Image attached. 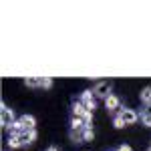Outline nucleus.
<instances>
[{"mask_svg":"<svg viewBox=\"0 0 151 151\" xmlns=\"http://www.w3.org/2000/svg\"><path fill=\"white\" fill-rule=\"evenodd\" d=\"M2 107V115H0V123H2V127H6V129H10L16 121H14V113H12V109H8L6 105L2 103L0 105Z\"/></svg>","mask_w":151,"mask_h":151,"instance_id":"f257e3e1","label":"nucleus"},{"mask_svg":"<svg viewBox=\"0 0 151 151\" xmlns=\"http://www.w3.org/2000/svg\"><path fill=\"white\" fill-rule=\"evenodd\" d=\"M119 115H121V119L125 121V125H133V123H135V121L139 119V115H137V113H135L133 109H123V111H121Z\"/></svg>","mask_w":151,"mask_h":151,"instance_id":"f03ea898","label":"nucleus"},{"mask_svg":"<svg viewBox=\"0 0 151 151\" xmlns=\"http://www.w3.org/2000/svg\"><path fill=\"white\" fill-rule=\"evenodd\" d=\"M109 91H111V83L103 81V83H99V85L95 87L93 93L97 95V97H103V99H107V97H109Z\"/></svg>","mask_w":151,"mask_h":151,"instance_id":"7ed1b4c3","label":"nucleus"},{"mask_svg":"<svg viewBox=\"0 0 151 151\" xmlns=\"http://www.w3.org/2000/svg\"><path fill=\"white\" fill-rule=\"evenodd\" d=\"M105 107H107L109 111H119V113L123 111V109H121V103H119V99H117L115 95H109V97L105 99Z\"/></svg>","mask_w":151,"mask_h":151,"instance_id":"20e7f679","label":"nucleus"},{"mask_svg":"<svg viewBox=\"0 0 151 151\" xmlns=\"http://www.w3.org/2000/svg\"><path fill=\"white\" fill-rule=\"evenodd\" d=\"M18 139H20V145H30L32 141L36 139V133H35V129H30V131H24V133H20L18 135Z\"/></svg>","mask_w":151,"mask_h":151,"instance_id":"39448f33","label":"nucleus"},{"mask_svg":"<svg viewBox=\"0 0 151 151\" xmlns=\"http://www.w3.org/2000/svg\"><path fill=\"white\" fill-rule=\"evenodd\" d=\"M20 123L24 125L26 131L35 129V125H36V121H35V117H32V115H22V117H20Z\"/></svg>","mask_w":151,"mask_h":151,"instance_id":"423d86ee","label":"nucleus"},{"mask_svg":"<svg viewBox=\"0 0 151 151\" xmlns=\"http://www.w3.org/2000/svg\"><path fill=\"white\" fill-rule=\"evenodd\" d=\"M85 113H87V107H85L83 103H75L73 105V115L75 117H83Z\"/></svg>","mask_w":151,"mask_h":151,"instance_id":"0eeeda50","label":"nucleus"},{"mask_svg":"<svg viewBox=\"0 0 151 151\" xmlns=\"http://www.w3.org/2000/svg\"><path fill=\"white\" fill-rule=\"evenodd\" d=\"M141 101L145 105H151V87H145V89L141 91Z\"/></svg>","mask_w":151,"mask_h":151,"instance_id":"6e6552de","label":"nucleus"},{"mask_svg":"<svg viewBox=\"0 0 151 151\" xmlns=\"http://www.w3.org/2000/svg\"><path fill=\"white\" fill-rule=\"evenodd\" d=\"M10 131H12V135H20V133H24L26 129H24V125L20 123V119H18V121H16V123L10 127Z\"/></svg>","mask_w":151,"mask_h":151,"instance_id":"1a4fd4ad","label":"nucleus"},{"mask_svg":"<svg viewBox=\"0 0 151 151\" xmlns=\"http://www.w3.org/2000/svg\"><path fill=\"white\" fill-rule=\"evenodd\" d=\"M81 103H83V105H91V103H95V101H93V91H85V93L81 95Z\"/></svg>","mask_w":151,"mask_h":151,"instance_id":"9d476101","label":"nucleus"},{"mask_svg":"<svg viewBox=\"0 0 151 151\" xmlns=\"http://www.w3.org/2000/svg\"><path fill=\"white\" fill-rule=\"evenodd\" d=\"M24 85L26 87H40V81H38V77H26Z\"/></svg>","mask_w":151,"mask_h":151,"instance_id":"9b49d317","label":"nucleus"},{"mask_svg":"<svg viewBox=\"0 0 151 151\" xmlns=\"http://www.w3.org/2000/svg\"><path fill=\"white\" fill-rule=\"evenodd\" d=\"M83 131L85 129H70V137L79 143V141H83Z\"/></svg>","mask_w":151,"mask_h":151,"instance_id":"f8f14e48","label":"nucleus"},{"mask_svg":"<svg viewBox=\"0 0 151 151\" xmlns=\"http://www.w3.org/2000/svg\"><path fill=\"white\" fill-rule=\"evenodd\" d=\"M8 147H12V149L22 147V145H20V139H18V135H10V139H8Z\"/></svg>","mask_w":151,"mask_h":151,"instance_id":"ddd939ff","label":"nucleus"},{"mask_svg":"<svg viewBox=\"0 0 151 151\" xmlns=\"http://www.w3.org/2000/svg\"><path fill=\"white\" fill-rule=\"evenodd\" d=\"M141 119H143V123H145L147 127H151V109L143 111V113H141Z\"/></svg>","mask_w":151,"mask_h":151,"instance_id":"4468645a","label":"nucleus"},{"mask_svg":"<svg viewBox=\"0 0 151 151\" xmlns=\"http://www.w3.org/2000/svg\"><path fill=\"white\" fill-rule=\"evenodd\" d=\"M95 137V133H93V129L91 127H87L85 131H83V141H91Z\"/></svg>","mask_w":151,"mask_h":151,"instance_id":"2eb2a0df","label":"nucleus"},{"mask_svg":"<svg viewBox=\"0 0 151 151\" xmlns=\"http://www.w3.org/2000/svg\"><path fill=\"white\" fill-rule=\"evenodd\" d=\"M38 81H40V87H45V89L52 85V79H48V77H38Z\"/></svg>","mask_w":151,"mask_h":151,"instance_id":"dca6fc26","label":"nucleus"},{"mask_svg":"<svg viewBox=\"0 0 151 151\" xmlns=\"http://www.w3.org/2000/svg\"><path fill=\"white\" fill-rule=\"evenodd\" d=\"M83 121H85V125H87V127H91V123H93V113H89V111H87V113L83 115Z\"/></svg>","mask_w":151,"mask_h":151,"instance_id":"f3484780","label":"nucleus"},{"mask_svg":"<svg viewBox=\"0 0 151 151\" xmlns=\"http://www.w3.org/2000/svg\"><path fill=\"white\" fill-rule=\"evenodd\" d=\"M113 123H115V127H117V129H123V127H125V121L121 119V115H117V117H115V121H113Z\"/></svg>","mask_w":151,"mask_h":151,"instance_id":"a211bd4d","label":"nucleus"},{"mask_svg":"<svg viewBox=\"0 0 151 151\" xmlns=\"http://www.w3.org/2000/svg\"><path fill=\"white\" fill-rule=\"evenodd\" d=\"M117 151H131V147H129V145H121Z\"/></svg>","mask_w":151,"mask_h":151,"instance_id":"6ab92c4d","label":"nucleus"},{"mask_svg":"<svg viewBox=\"0 0 151 151\" xmlns=\"http://www.w3.org/2000/svg\"><path fill=\"white\" fill-rule=\"evenodd\" d=\"M48 151H58V149H57V147H50V149H48Z\"/></svg>","mask_w":151,"mask_h":151,"instance_id":"aec40b11","label":"nucleus"},{"mask_svg":"<svg viewBox=\"0 0 151 151\" xmlns=\"http://www.w3.org/2000/svg\"><path fill=\"white\" fill-rule=\"evenodd\" d=\"M149 151H151V147H149Z\"/></svg>","mask_w":151,"mask_h":151,"instance_id":"412c9836","label":"nucleus"}]
</instances>
